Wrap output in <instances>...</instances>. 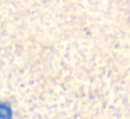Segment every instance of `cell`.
I'll return each mask as SVG.
<instances>
[{
	"label": "cell",
	"instance_id": "6da1fadb",
	"mask_svg": "<svg viewBox=\"0 0 130 119\" xmlns=\"http://www.w3.org/2000/svg\"><path fill=\"white\" fill-rule=\"evenodd\" d=\"M13 118V111L9 104L0 102V119H11Z\"/></svg>",
	"mask_w": 130,
	"mask_h": 119
}]
</instances>
